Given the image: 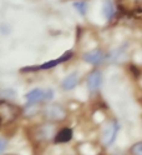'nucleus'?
<instances>
[{
	"label": "nucleus",
	"mask_w": 142,
	"mask_h": 155,
	"mask_svg": "<svg viewBox=\"0 0 142 155\" xmlns=\"http://www.w3.org/2000/svg\"><path fill=\"white\" fill-rule=\"evenodd\" d=\"M19 115H20V109L17 106L8 101H0V120L3 125L14 121Z\"/></svg>",
	"instance_id": "nucleus-1"
},
{
	"label": "nucleus",
	"mask_w": 142,
	"mask_h": 155,
	"mask_svg": "<svg viewBox=\"0 0 142 155\" xmlns=\"http://www.w3.org/2000/svg\"><path fill=\"white\" fill-rule=\"evenodd\" d=\"M26 101L34 105L37 103H41V101H49L54 98V91L51 89H47V90H43V89H34L31 91H29L26 95Z\"/></svg>",
	"instance_id": "nucleus-2"
},
{
	"label": "nucleus",
	"mask_w": 142,
	"mask_h": 155,
	"mask_svg": "<svg viewBox=\"0 0 142 155\" xmlns=\"http://www.w3.org/2000/svg\"><path fill=\"white\" fill-rule=\"evenodd\" d=\"M44 115L47 120L51 121H61L65 119L66 116V111L59 104H51L49 106H46L44 110Z\"/></svg>",
	"instance_id": "nucleus-3"
},
{
	"label": "nucleus",
	"mask_w": 142,
	"mask_h": 155,
	"mask_svg": "<svg viewBox=\"0 0 142 155\" xmlns=\"http://www.w3.org/2000/svg\"><path fill=\"white\" fill-rule=\"evenodd\" d=\"M120 130V124L113 120L111 121L107 127L103 130V134H102V143L105 145H111L113 144V141L116 140V137H117V133Z\"/></svg>",
	"instance_id": "nucleus-4"
},
{
	"label": "nucleus",
	"mask_w": 142,
	"mask_h": 155,
	"mask_svg": "<svg viewBox=\"0 0 142 155\" xmlns=\"http://www.w3.org/2000/svg\"><path fill=\"white\" fill-rule=\"evenodd\" d=\"M127 44H124L116 49L111 50L106 56H105V60L107 63H120L122 60H125V56H126V53H127Z\"/></svg>",
	"instance_id": "nucleus-5"
},
{
	"label": "nucleus",
	"mask_w": 142,
	"mask_h": 155,
	"mask_svg": "<svg viewBox=\"0 0 142 155\" xmlns=\"http://www.w3.org/2000/svg\"><path fill=\"white\" fill-rule=\"evenodd\" d=\"M101 85H102V74H101V71H99V70L92 71L87 76V89H89V91L91 94L99 91Z\"/></svg>",
	"instance_id": "nucleus-6"
},
{
	"label": "nucleus",
	"mask_w": 142,
	"mask_h": 155,
	"mask_svg": "<svg viewBox=\"0 0 142 155\" xmlns=\"http://www.w3.org/2000/svg\"><path fill=\"white\" fill-rule=\"evenodd\" d=\"M82 59L91 65H99L100 63H102L105 60V54H103V51H101L100 49H95V50H91L89 53H85Z\"/></svg>",
	"instance_id": "nucleus-7"
},
{
	"label": "nucleus",
	"mask_w": 142,
	"mask_h": 155,
	"mask_svg": "<svg viewBox=\"0 0 142 155\" xmlns=\"http://www.w3.org/2000/svg\"><path fill=\"white\" fill-rule=\"evenodd\" d=\"M70 56H71V53L69 51V53H66L65 55H62V56L60 58V59H58V60H52V61H49V63H45V64H43V65H40V66L27 68V69H24V71H30V70H45V69H50V68H54V66H56V65H59V64H61V63L66 61L68 59H70Z\"/></svg>",
	"instance_id": "nucleus-8"
},
{
	"label": "nucleus",
	"mask_w": 142,
	"mask_h": 155,
	"mask_svg": "<svg viewBox=\"0 0 142 155\" xmlns=\"http://www.w3.org/2000/svg\"><path fill=\"white\" fill-rule=\"evenodd\" d=\"M79 84V74L77 73H71L62 80L61 86L64 90H71Z\"/></svg>",
	"instance_id": "nucleus-9"
},
{
	"label": "nucleus",
	"mask_w": 142,
	"mask_h": 155,
	"mask_svg": "<svg viewBox=\"0 0 142 155\" xmlns=\"http://www.w3.org/2000/svg\"><path fill=\"white\" fill-rule=\"evenodd\" d=\"M115 13H116V6L113 4V2L112 0H105L102 5V14L105 15V18L107 20H110L115 15Z\"/></svg>",
	"instance_id": "nucleus-10"
},
{
	"label": "nucleus",
	"mask_w": 142,
	"mask_h": 155,
	"mask_svg": "<svg viewBox=\"0 0 142 155\" xmlns=\"http://www.w3.org/2000/svg\"><path fill=\"white\" fill-rule=\"evenodd\" d=\"M72 138V130L69 128H64L61 129L58 134L55 135V143H68Z\"/></svg>",
	"instance_id": "nucleus-11"
},
{
	"label": "nucleus",
	"mask_w": 142,
	"mask_h": 155,
	"mask_svg": "<svg viewBox=\"0 0 142 155\" xmlns=\"http://www.w3.org/2000/svg\"><path fill=\"white\" fill-rule=\"evenodd\" d=\"M72 6L75 8V10H76L80 15H86V13H87V9H89V6H87V3L86 2H75L74 4H72Z\"/></svg>",
	"instance_id": "nucleus-12"
},
{
	"label": "nucleus",
	"mask_w": 142,
	"mask_h": 155,
	"mask_svg": "<svg viewBox=\"0 0 142 155\" xmlns=\"http://www.w3.org/2000/svg\"><path fill=\"white\" fill-rule=\"evenodd\" d=\"M132 155H142V141H138L131 147Z\"/></svg>",
	"instance_id": "nucleus-13"
},
{
	"label": "nucleus",
	"mask_w": 142,
	"mask_h": 155,
	"mask_svg": "<svg viewBox=\"0 0 142 155\" xmlns=\"http://www.w3.org/2000/svg\"><path fill=\"white\" fill-rule=\"evenodd\" d=\"M6 145H8L6 140H5V139H3V138H0V155H2V154L5 151Z\"/></svg>",
	"instance_id": "nucleus-14"
},
{
	"label": "nucleus",
	"mask_w": 142,
	"mask_h": 155,
	"mask_svg": "<svg viewBox=\"0 0 142 155\" xmlns=\"http://www.w3.org/2000/svg\"><path fill=\"white\" fill-rule=\"evenodd\" d=\"M2 125H3V123H2V120H0V127H2Z\"/></svg>",
	"instance_id": "nucleus-15"
}]
</instances>
